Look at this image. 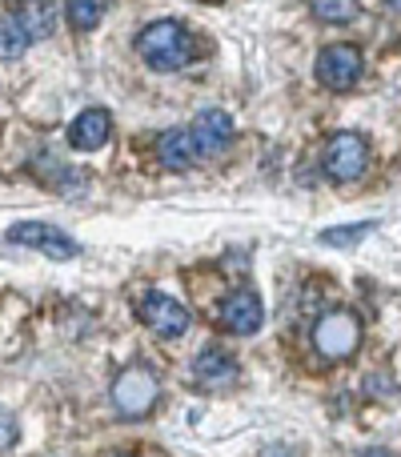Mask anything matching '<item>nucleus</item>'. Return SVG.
I'll list each match as a JSON object with an SVG mask.
<instances>
[{
  "label": "nucleus",
  "instance_id": "5",
  "mask_svg": "<svg viewBox=\"0 0 401 457\" xmlns=\"http://www.w3.org/2000/svg\"><path fill=\"white\" fill-rule=\"evenodd\" d=\"M362 72H365V56L354 45H325L317 53V80L330 93H349L362 80Z\"/></svg>",
  "mask_w": 401,
  "mask_h": 457
},
{
  "label": "nucleus",
  "instance_id": "13",
  "mask_svg": "<svg viewBox=\"0 0 401 457\" xmlns=\"http://www.w3.org/2000/svg\"><path fill=\"white\" fill-rule=\"evenodd\" d=\"M13 21L21 24V32L29 40H45L56 29V4L53 0H16Z\"/></svg>",
  "mask_w": 401,
  "mask_h": 457
},
{
  "label": "nucleus",
  "instance_id": "16",
  "mask_svg": "<svg viewBox=\"0 0 401 457\" xmlns=\"http://www.w3.org/2000/svg\"><path fill=\"white\" fill-rule=\"evenodd\" d=\"M24 48H29V37L21 32V24H16L13 16H4V21H0V61H16Z\"/></svg>",
  "mask_w": 401,
  "mask_h": 457
},
{
  "label": "nucleus",
  "instance_id": "17",
  "mask_svg": "<svg viewBox=\"0 0 401 457\" xmlns=\"http://www.w3.org/2000/svg\"><path fill=\"white\" fill-rule=\"evenodd\" d=\"M373 228V221H362V225H346V228H325L322 233V245H333V249H346V245H357L365 233Z\"/></svg>",
  "mask_w": 401,
  "mask_h": 457
},
{
  "label": "nucleus",
  "instance_id": "12",
  "mask_svg": "<svg viewBox=\"0 0 401 457\" xmlns=\"http://www.w3.org/2000/svg\"><path fill=\"white\" fill-rule=\"evenodd\" d=\"M157 161L169 169V173H185V169L197 165L201 149H197L189 129H169V133L157 141Z\"/></svg>",
  "mask_w": 401,
  "mask_h": 457
},
{
  "label": "nucleus",
  "instance_id": "6",
  "mask_svg": "<svg viewBox=\"0 0 401 457\" xmlns=\"http://www.w3.org/2000/svg\"><path fill=\"white\" fill-rule=\"evenodd\" d=\"M8 241L24 245V249L45 253L48 261H72L80 253V245L72 241L64 228H53V225H45V221H21V225H13V228H8Z\"/></svg>",
  "mask_w": 401,
  "mask_h": 457
},
{
  "label": "nucleus",
  "instance_id": "15",
  "mask_svg": "<svg viewBox=\"0 0 401 457\" xmlns=\"http://www.w3.org/2000/svg\"><path fill=\"white\" fill-rule=\"evenodd\" d=\"M313 16L322 24H349L357 16V0H313Z\"/></svg>",
  "mask_w": 401,
  "mask_h": 457
},
{
  "label": "nucleus",
  "instance_id": "9",
  "mask_svg": "<svg viewBox=\"0 0 401 457\" xmlns=\"http://www.w3.org/2000/svg\"><path fill=\"white\" fill-rule=\"evenodd\" d=\"M193 141H197L201 157H221V153L233 145V117L225 109H205L197 120H193Z\"/></svg>",
  "mask_w": 401,
  "mask_h": 457
},
{
  "label": "nucleus",
  "instance_id": "1",
  "mask_svg": "<svg viewBox=\"0 0 401 457\" xmlns=\"http://www.w3.org/2000/svg\"><path fill=\"white\" fill-rule=\"evenodd\" d=\"M137 53L149 69L157 72H177L193 61V32L181 21H153L137 37Z\"/></svg>",
  "mask_w": 401,
  "mask_h": 457
},
{
  "label": "nucleus",
  "instance_id": "8",
  "mask_svg": "<svg viewBox=\"0 0 401 457\" xmlns=\"http://www.w3.org/2000/svg\"><path fill=\"white\" fill-rule=\"evenodd\" d=\"M261 321H265V305H261V297L253 289H233L221 301V325H225L229 333H237V337L257 333Z\"/></svg>",
  "mask_w": 401,
  "mask_h": 457
},
{
  "label": "nucleus",
  "instance_id": "10",
  "mask_svg": "<svg viewBox=\"0 0 401 457\" xmlns=\"http://www.w3.org/2000/svg\"><path fill=\"white\" fill-rule=\"evenodd\" d=\"M237 378H241L237 357L217 345L201 349V357L193 361V381H197L201 389H229V386H237Z\"/></svg>",
  "mask_w": 401,
  "mask_h": 457
},
{
  "label": "nucleus",
  "instance_id": "11",
  "mask_svg": "<svg viewBox=\"0 0 401 457\" xmlns=\"http://www.w3.org/2000/svg\"><path fill=\"white\" fill-rule=\"evenodd\" d=\"M113 137V117L104 109H85L77 120L69 125V145L77 153H96L104 149Z\"/></svg>",
  "mask_w": 401,
  "mask_h": 457
},
{
  "label": "nucleus",
  "instance_id": "21",
  "mask_svg": "<svg viewBox=\"0 0 401 457\" xmlns=\"http://www.w3.org/2000/svg\"><path fill=\"white\" fill-rule=\"evenodd\" d=\"M386 4H389V8H394V12H401V0H386Z\"/></svg>",
  "mask_w": 401,
  "mask_h": 457
},
{
  "label": "nucleus",
  "instance_id": "19",
  "mask_svg": "<svg viewBox=\"0 0 401 457\" xmlns=\"http://www.w3.org/2000/svg\"><path fill=\"white\" fill-rule=\"evenodd\" d=\"M261 457H293V453H289V450H281V445H277V450H265Z\"/></svg>",
  "mask_w": 401,
  "mask_h": 457
},
{
  "label": "nucleus",
  "instance_id": "7",
  "mask_svg": "<svg viewBox=\"0 0 401 457\" xmlns=\"http://www.w3.org/2000/svg\"><path fill=\"white\" fill-rule=\"evenodd\" d=\"M141 321L149 325L153 333H161V337H181V333L193 325V313L181 305V301L169 297V293L153 289L141 297Z\"/></svg>",
  "mask_w": 401,
  "mask_h": 457
},
{
  "label": "nucleus",
  "instance_id": "14",
  "mask_svg": "<svg viewBox=\"0 0 401 457\" xmlns=\"http://www.w3.org/2000/svg\"><path fill=\"white\" fill-rule=\"evenodd\" d=\"M109 12V0H64V16L77 32H93Z\"/></svg>",
  "mask_w": 401,
  "mask_h": 457
},
{
  "label": "nucleus",
  "instance_id": "2",
  "mask_svg": "<svg viewBox=\"0 0 401 457\" xmlns=\"http://www.w3.org/2000/svg\"><path fill=\"white\" fill-rule=\"evenodd\" d=\"M362 345V317L354 309H330L313 321V349L325 361H346Z\"/></svg>",
  "mask_w": 401,
  "mask_h": 457
},
{
  "label": "nucleus",
  "instance_id": "20",
  "mask_svg": "<svg viewBox=\"0 0 401 457\" xmlns=\"http://www.w3.org/2000/svg\"><path fill=\"white\" fill-rule=\"evenodd\" d=\"M362 457H389V453H386V450H365Z\"/></svg>",
  "mask_w": 401,
  "mask_h": 457
},
{
  "label": "nucleus",
  "instance_id": "18",
  "mask_svg": "<svg viewBox=\"0 0 401 457\" xmlns=\"http://www.w3.org/2000/svg\"><path fill=\"white\" fill-rule=\"evenodd\" d=\"M13 442H16V426H13V418H4V413H0V453L13 450Z\"/></svg>",
  "mask_w": 401,
  "mask_h": 457
},
{
  "label": "nucleus",
  "instance_id": "4",
  "mask_svg": "<svg viewBox=\"0 0 401 457\" xmlns=\"http://www.w3.org/2000/svg\"><path fill=\"white\" fill-rule=\"evenodd\" d=\"M322 169H325V177H330L333 185L362 181L365 169H370V141H365L362 133H349V129L333 133L330 141H325Z\"/></svg>",
  "mask_w": 401,
  "mask_h": 457
},
{
  "label": "nucleus",
  "instance_id": "3",
  "mask_svg": "<svg viewBox=\"0 0 401 457\" xmlns=\"http://www.w3.org/2000/svg\"><path fill=\"white\" fill-rule=\"evenodd\" d=\"M157 397H161V381L149 365H129V370L117 373L113 381V405H117L121 418L129 421H141L157 410Z\"/></svg>",
  "mask_w": 401,
  "mask_h": 457
}]
</instances>
